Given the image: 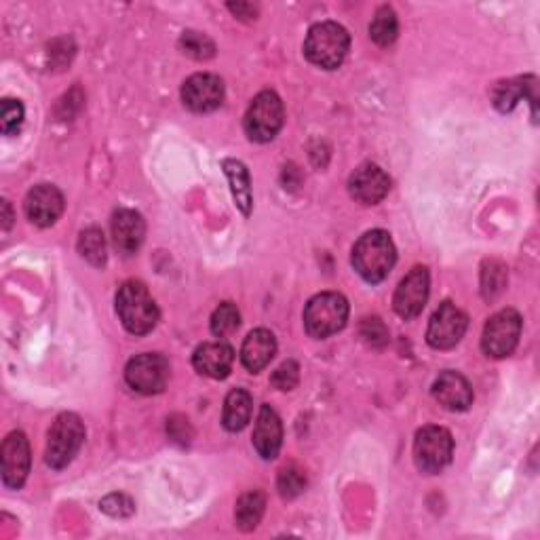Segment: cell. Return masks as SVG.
Listing matches in <instances>:
<instances>
[{
    "instance_id": "f546056e",
    "label": "cell",
    "mask_w": 540,
    "mask_h": 540,
    "mask_svg": "<svg viewBox=\"0 0 540 540\" xmlns=\"http://www.w3.org/2000/svg\"><path fill=\"white\" fill-rule=\"evenodd\" d=\"M306 488V475L300 467H285L279 473V492L283 498H296Z\"/></svg>"
},
{
    "instance_id": "52a82bcc",
    "label": "cell",
    "mask_w": 540,
    "mask_h": 540,
    "mask_svg": "<svg viewBox=\"0 0 540 540\" xmlns=\"http://www.w3.org/2000/svg\"><path fill=\"white\" fill-rule=\"evenodd\" d=\"M454 452V439L450 431L441 427H424L414 439V460L422 473H439L450 465Z\"/></svg>"
},
{
    "instance_id": "e0dca14e",
    "label": "cell",
    "mask_w": 540,
    "mask_h": 540,
    "mask_svg": "<svg viewBox=\"0 0 540 540\" xmlns=\"http://www.w3.org/2000/svg\"><path fill=\"white\" fill-rule=\"evenodd\" d=\"M433 397L450 412H465L473 403V389L462 374L443 372L433 382Z\"/></svg>"
},
{
    "instance_id": "1f68e13d",
    "label": "cell",
    "mask_w": 540,
    "mask_h": 540,
    "mask_svg": "<svg viewBox=\"0 0 540 540\" xmlns=\"http://www.w3.org/2000/svg\"><path fill=\"white\" fill-rule=\"evenodd\" d=\"M270 382H273V387L279 391L296 389L298 382H300V365L296 361L281 363L279 368L275 370L273 378H270Z\"/></svg>"
},
{
    "instance_id": "277c9868",
    "label": "cell",
    "mask_w": 540,
    "mask_h": 540,
    "mask_svg": "<svg viewBox=\"0 0 540 540\" xmlns=\"http://www.w3.org/2000/svg\"><path fill=\"white\" fill-rule=\"evenodd\" d=\"M349 321V302L342 294L323 292L306 304L304 327L313 338H330Z\"/></svg>"
},
{
    "instance_id": "8fae6325",
    "label": "cell",
    "mask_w": 540,
    "mask_h": 540,
    "mask_svg": "<svg viewBox=\"0 0 540 540\" xmlns=\"http://www.w3.org/2000/svg\"><path fill=\"white\" fill-rule=\"evenodd\" d=\"M429 270L424 266H416L412 268L405 279L399 283L395 298H393V306L395 313L401 319H414L422 313L424 304L429 300Z\"/></svg>"
},
{
    "instance_id": "d6986e66",
    "label": "cell",
    "mask_w": 540,
    "mask_h": 540,
    "mask_svg": "<svg viewBox=\"0 0 540 540\" xmlns=\"http://www.w3.org/2000/svg\"><path fill=\"white\" fill-rule=\"evenodd\" d=\"M281 443H283L281 418L270 405H262L254 429V448L264 460H273L281 450Z\"/></svg>"
},
{
    "instance_id": "ffe728a7",
    "label": "cell",
    "mask_w": 540,
    "mask_h": 540,
    "mask_svg": "<svg viewBox=\"0 0 540 540\" xmlns=\"http://www.w3.org/2000/svg\"><path fill=\"white\" fill-rule=\"evenodd\" d=\"M275 353H277V340H275L273 332L254 330L243 342L241 361L249 372L256 374V372L266 368L270 359L275 357Z\"/></svg>"
},
{
    "instance_id": "83f0119b",
    "label": "cell",
    "mask_w": 540,
    "mask_h": 540,
    "mask_svg": "<svg viewBox=\"0 0 540 540\" xmlns=\"http://www.w3.org/2000/svg\"><path fill=\"white\" fill-rule=\"evenodd\" d=\"M239 325H241V313L233 302H222L216 308L214 317H211V332H214V336L218 338H226L233 332H237Z\"/></svg>"
},
{
    "instance_id": "5bb4252c",
    "label": "cell",
    "mask_w": 540,
    "mask_h": 540,
    "mask_svg": "<svg viewBox=\"0 0 540 540\" xmlns=\"http://www.w3.org/2000/svg\"><path fill=\"white\" fill-rule=\"evenodd\" d=\"M351 197L363 205H376L391 190V178L378 165L365 163L353 171L349 180Z\"/></svg>"
},
{
    "instance_id": "4dcf8cb0",
    "label": "cell",
    "mask_w": 540,
    "mask_h": 540,
    "mask_svg": "<svg viewBox=\"0 0 540 540\" xmlns=\"http://www.w3.org/2000/svg\"><path fill=\"white\" fill-rule=\"evenodd\" d=\"M24 123V106L17 100H5L0 108V129L5 135H13Z\"/></svg>"
},
{
    "instance_id": "8992f818",
    "label": "cell",
    "mask_w": 540,
    "mask_h": 540,
    "mask_svg": "<svg viewBox=\"0 0 540 540\" xmlns=\"http://www.w3.org/2000/svg\"><path fill=\"white\" fill-rule=\"evenodd\" d=\"M283 102L275 91H262L258 93L254 102L249 104L245 114V133L252 142L264 144L275 138L283 127Z\"/></svg>"
},
{
    "instance_id": "d4e9b609",
    "label": "cell",
    "mask_w": 540,
    "mask_h": 540,
    "mask_svg": "<svg viewBox=\"0 0 540 540\" xmlns=\"http://www.w3.org/2000/svg\"><path fill=\"white\" fill-rule=\"evenodd\" d=\"M397 34H399V22H397L395 11L391 7H380L370 24V38L380 47H389L395 43Z\"/></svg>"
},
{
    "instance_id": "30bf717a",
    "label": "cell",
    "mask_w": 540,
    "mask_h": 540,
    "mask_svg": "<svg viewBox=\"0 0 540 540\" xmlns=\"http://www.w3.org/2000/svg\"><path fill=\"white\" fill-rule=\"evenodd\" d=\"M469 319L460 311V308L452 302H443L431 317L429 330H427V342L437 351H448L462 340L467 332Z\"/></svg>"
},
{
    "instance_id": "7402d4cb",
    "label": "cell",
    "mask_w": 540,
    "mask_h": 540,
    "mask_svg": "<svg viewBox=\"0 0 540 540\" xmlns=\"http://www.w3.org/2000/svg\"><path fill=\"white\" fill-rule=\"evenodd\" d=\"M252 412H254L252 395H249L245 389L230 391L224 403V416H222L226 431L230 433L243 431L247 427V422L252 420Z\"/></svg>"
},
{
    "instance_id": "484cf974",
    "label": "cell",
    "mask_w": 540,
    "mask_h": 540,
    "mask_svg": "<svg viewBox=\"0 0 540 540\" xmlns=\"http://www.w3.org/2000/svg\"><path fill=\"white\" fill-rule=\"evenodd\" d=\"M507 287V266L498 260H486L481 268V294L488 302L496 300Z\"/></svg>"
},
{
    "instance_id": "2e32d148",
    "label": "cell",
    "mask_w": 540,
    "mask_h": 540,
    "mask_svg": "<svg viewBox=\"0 0 540 540\" xmlns=\"http://www.w3.org/2000/svg\"><path fill=\"white\" fill-rule=\"evenodd\" d=\"M146 237L144 218L133 209H119L112 216V239L114 247L123 256H133L142 247Z\"/></svg>"
},
{
    "instance_id": "836d02e7",
    "label": "cell",
    "mask_w": 540,
    "mask_h": 540,
    "mask_svg": "<svg viewBox=\"0 0 540 540\" xmlns=\"http://www.w3.org/2000/svg\"><path fill=\"white\" fill-rule=\"evenodd\" d=\"M100 509L104 513H108L110 517H129L135 507L131 503V498H127L125 494H110L106 496L102 503H100Z\"/></svg>"
},
{
    "instance_id": "603a6c76",
    "label": "cell",
    "mask_w": 540,
    "mask_h": 540,
    "mask_svg": "<svg viewBox=\"0 0 540 540\" xmlns=\"http://www.w3.org/2000/svg\"><path fill=\"white\" fill-rule=\"evenodd\" d=\"M226 178L230 182V190H233V199L237 207L241 209L243 216H249L252 211V182H249V171L241 161L226 159L222 163Z\"/></svg>"
},
{
    "instance_id": "9a60e30c",
    "label": "cell",
    "mask_w": 540,
    "mask_h": 540,
    "mask_svg": "<svg viewBox=\"0 0 540 540\" xmlns=\"http://www.w3.org/2000/svg\"><path fill=\"white\" fill-rule=\"evenodd\" d=\"M64 211L62 192L51 184L34 186L26 197V216L32 224L47 228L60 220Z\"/></svg>"
},
{
    "instance_id": "44dd1931",
    "label": "cell",
    "mask_w": 540,
    "mask_h": 540,
    "mask_svg": "<svg viewBox=\"0 0 540 540\" xmlns=\"http://www.w3.org/2000/svg\"><path fill=\"white\" fill-rule=\"evenodd\" d=\"M530 100L534 106V117H536V79L534 76H526V79H515V81H503L498 83L492 91L494 106L500 112H511L519 100Z\"/></svg>"
},
{
    "instance_id": "d6a6232c",
    "label": "cell",
    "mask_w": 540,
    "mask_h": 540,
    "mask_svg": "<svg viewBox=\"0 0 540 540\" xmlns=\"http://www.w3.org/2000/svg\"><path fill=\"white\" fill-rule=\"evenodd\" d=\"M361 338L368 342L374 349H382L389 342V330L378 317H368L361 323Z\"/></svg>"
},
{
    "instance_id": "5b68a950",
    "label": "cell",
    "mask_w": 540,
    "mask_h": 540,
    "mask_svg": "<svg viewBox=\"0 0 540 540\" xmlns=\"http://www.w3.org/2000/svg\"><path fill=\"white\" fill-rule=\"evenodd\" d=\"M85 441V424L76 414H60L49 431L45 460L51 469H64L79 454Z\"/></svg>"
},
{
    "instance_id": "6da1fadb",
    "label": "cell",
    "mask_w": 540,
    "mask_h": 540,
    "mask_svg": "<svg viewBox=\"0 0 540 540\" xmlns=\"http://www.w3.org/2000/svg\"><path fill=\"white\" fill-rule=\"evenodd\" d=\"M395 262V243L384 230H370L353 247V266L368 283H380L387 279Z\"/></svg>"
},
{
    "instance_id": "7a4b0ae2",
    "label": "cell",
    "mask_w": 540,
    "mask_h": 540,
    "mask_svg": "<svg viewBox=\"0 0 540 540\" xmlns=\"http://www.w3.org/2000/svg\"><path fill=\"white\" fill-rule=\"evenodd\" d=\"M117 313L125 330L133 336L152 332L159 323V306L140 281H127L117 294Z\"/></svg>"
},
{
    "instance_id": "cb8c5ba5",
    "label": "cell",
    "mask_w": 540,
    "mask_h": 540,
    "mask_svg": "<svg viewBox=\"0 0 540 540\" xmlns=\"http://www.w3.org/2000/svg\"><path fill=\"white\" fill-rule=\"evenodd\" d=\"M266 509V496L260 490H252L239 498L235 509V522L243 532H252L262 522Z\"/></svg>"
},
{
    "instance_id": "4316f807",
    "label": "cell",
    "mask_w": 540,
    "mask_h": 540,
    "mask_svg": "<svg viewBox=\"0 0 540 540\" xmlns=\"http://www.w3.org/2000/svg\"><path fill=\"white\" fill-rule=\"evenodd\" d=\"M79 252L81 256L93 264V266H104L108 260L106 254V239L100 228H87L79 237Z\"/></svg>"
},
{
    "instance_id": "3957f363",
    "label": "cell",
    "mask_w": 540,
    "mask_h": 540,
    "mask_svg": "<svg viewBox=\"0 0 540 540\" xmlns=\"http://www.w3.org/2000/svg\"><path fill=\"white\" fill-rule=\"evenodd\" d=\"M349 47L351 36L346 32V28H342L336 22H321L308 30L304 55L311 64L325 70H334L344 62Z\"/></svg>"
},
{
    "instance_id": "e575fe53",
    "label": "cell",
    "mask_w": 540,
    "mask_h": 540,
    "mask_svg": "<svg viewBox=\"0 0 540 540\" xmlns=\"http://www.w3.org/2000/svg\"><path fill=\"white\" fill-rule=\"evenodd\" d=\"M228 9L233 11L237 17H241V19H256V15H258V9L254 5H245V3L228 5Z\"/></svg>"
},
{
    "instance_id": "ac0fdd59",
    "label": "cell",
    "mask_w": 540,
    "mask_h": 540,
    "mask_svg": "<svg viewBox=\"0 0 540 540\" xmlns=\"http://www.w3.org/2000/svg\"><path fill=\"white\" fill-rule=\"evenodd\" d=\"M235 363V351L224 342H205L192 355L195 370L207 378L222 380L230 374Z\"/></svg>"
},
{
    "instance_id": "4fadbf2b",
    "label": "cell",
    "mask_w": 540,
    "mask_h": 540,
    "mask_svg": "<svg viewBox=\"0 0 540 540\" xmlns=\"http://www.w3.org/2000/svg\"><path fill=\"white\" fill-rule=\"evenodd\" d=\"M184 106L192 112H214L224 102V83L216 74H195L182 87Z\"/></svg>"
},
{
    "instance_id": "ba28073f",
    "label": "cell",
    "mask_w": 540,
    "mask_h": 540,
    "mask_svg": "<svg viewBox=\"0 0 540 540\" xmlns=\"http://www.w3.org/2000/svg\"><path fill=\"white\" fill-rule=\"evenodd\" d=\"M519 336H522V317L513 308H505L486 323L481 349L494 359L509 357L515 351Z\"/></svg>"
},
{
    "instance_id": "f1b7e54d",
    "label": "cell",
    "mask_w": 540,
    "mask_h": 540,
    "mask_svg": "<svg viewBox=\"0 0 540 540\" xmlns=\"http://www.w3.org/2000/svg\"><path fill=\"white\" fill-rule=\"evenodd\" d=\"M180 47L186 55L195 57V60H209V57L216 55L214 41L199 32H184L180 38Z\"/></svg>"
},
{
    "instance_id": "d590c367",
    "label": "cell",
    "mask_w": 540,
    "mask_h": 540,
    "mask_svg": "<svg viewBox=\"0 0 540 540\" xmlns=\"http://www.w3.org/2000/svg\"><path fill=\"white\" fill-rule=\"evenodd\" d=\"M3 211H5V216H3V218H5V220H3V228L9 230V228H11V222H13V214H11V205H9L7 201L3 203Z\"/></svg>"
},
{
    "instance_id": "7c38bea8",
    "label": "cell",
    "mask_w": 540,
    "mask_h": 540,
    "mask_svg": "<svg viewBox=\"0 0 540 540\" xmlns=\"http://www.w3.org/2000/svg\"><path fill=\"white\" fill-rule=\"evenodd\" d=\"M3 465V484L11 490H19L30 473V443L22 431L7 435L0 450Z\"/></svg>"
},
{
    "instance_id": "9c48e42d",
    "label": "cell",
    "mask_w": 540,
    "mask_h": 540,
    "mask_svg": "<svg viewBox=\"0 0 540 540\" xmlns=\"http://www.w3.org/2000/svg\"><path fill=\"white\" fill-rule=\"evenodd\" d=\"M125 380L133 391L142 395H157L167 387L169 361L159 353H144L127 363Z\"/></svg>"
}]
</instances>
